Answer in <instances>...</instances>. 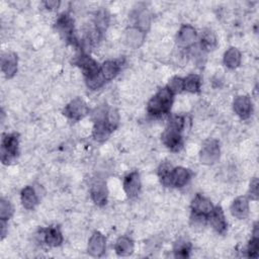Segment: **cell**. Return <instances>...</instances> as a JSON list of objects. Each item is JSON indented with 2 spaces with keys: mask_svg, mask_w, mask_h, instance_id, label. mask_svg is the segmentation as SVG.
<instances>
[{
  "mask_svg": "<svg viewBox=\"0 0 259 259\" xmlns=\"http://www.w3.org/2000/svg\"><path fill=\"white\" fill-rule=\"evenodd\" d=\"M173 103V93L167 88L160 89L148 102L147 110L152 115H161L169 112Z\"/></svg>",
  "mask_w": 259,
  "mask_h": 259,
  "instance_id": "1",
  "label": "cell"
},
{
  "mask_svg": "<svg viewBox=\"0 0 259 259\" xmlns=\"http://www.w3.org/2000/svg\"><path fill=\"white\" fill-rule=\"evenodd\" d=\"M18 153V138L15 134H7L2 138L1 143V160L3 164L12 162Z\"/></svg>",
  "mask_w": 259,
  "mask_h": 259,
  "instance_id": "2",
  "label": "cell"
},
{
  "mask_svg": "<svg viewBox=\"0 0 259 259\" xmlns=\"http://www.w3.org/2000/svg\"><path fill=\"white\" fill-rule=\"evenodd\" d=\"M181 132L182 131L179 128H176L171 125H167L166 130L162 134L163 144L171 151H174V152L179 151L183 145Z\"/></svg>",
  "mask_w": 259,
  "mask_h": 259,
  "instance_id": "3",
  "label": "cell"
},
{
  "mask_svg": "<svg viewBox=\"0 0 259 259\" xmlns=\"http://www.w3.org/2000/svg\"><path fill=\"white\" fill-rule=\"evenodd\" d=\"M220 144L217 140H209L203 146L199 153V160L202 164H214L220 158Z\"/></svg>",
  "mask_w": 259,
  "mask_h": 259,
  "instance_id": "4",
  "label": "cell"
},
{
  "mask_svg": "<svg viewBox=\"0 0 259 259\" xmlns=\"http://www.w3.org/2000/svg\"><path fill=\"white\" fill-rule=\"evenodd\" d=\"M63 113L70 119L79 120L88 113V107L83 99L75 98L65 106Z\"/></svg>",
  "mask_w": 259,
  "mask_h": 259,
  "instance_id": "5",
  "label": "cell"
},
{
  "mask_svg": "<svg viewBox=\"0 0 259 259\" xmlns=\"http://www.w3.org/2000/svg\"><path fill=\"white\" fill-rule=\"evenodd\" d=\"M56 28L68 41H71L72 44H77L74 35V21L69 14L63 13L58 18L56 22Z\"/></svg>",
  "mask_w": 259,
  "mask_h": 259,
  "instance_id": "6",
  "label": "cell"
},
{
  "mask_svg": "<svg viewBox=\"0 0 259 259\" xmlns=\"http://www.w3.org/2000/svg\"><path fill=\"white\" fill-rule=\"evenodd\" d=\"M75 63L82 69L85 78L91 77L100 71V68L96 63V61L93 60L90 56H88L85 53H81L77 57Z\"/></svg>",
  "mask_w": 259,
  "mask_h": 259,
  "instance_id": "7",
  "label": "cell"
},
{
  "mask_svg": "<svg viewBox=\"0 0 259 259\" xmlns=\"http://www.w3.org/2000/svg\"><path fill=\"white\" fill-rule=\"evenodd\" d=\"M106 239L98 231H95L88 242V253L93 257H100L105 252Z\"/></svg>",
  "mask_w": 259,
  "mask_h": 259,
  "instance_id": "8",
  "label": "cell"
},
{
  "mask_svg": "<svg viewBox=\"0 0 259 259\" xmlns=\"http://www.w3.org/2000/svg\"><path fill=\"white\" fill-rule=\"evenodd\" d=\"M123 189L130 198L136 197L141 190V179L137 171L131 172L124 177Z\"/></svg>",
  "mask_w": 259,
  "mask_h": 259,
  "instance_id": "9",
  "label": "cell"
},
{
  "mask_svg": "<svg viewBox=\"0 0 259 259\" xmlns=\"http://www.w3.org/2000/svg\"><path fill=\"white\" fill-rule=\"evenodd\" d=\"M207 221L218 233L224 234L227 231L228 224L221 206H215L212 208L210 213L207 215Z\"/></svg>",
  "mask_w": 259,
  "mask_h": 259,
  "instance_id": "10",
  "label": "cell"
},
{
  "mask_svg": "<svg viewBox=\"0 0 259 259\" xmlns=\"http://www.w3.org/2000/svg\"><path fill=\"white\" fill-rule=\"evenodd\" d=\"M197 33L193 26L185 24L181 26L177 34V44L182 48H188L194 44L196 40Z\"/></svg>",
  "mask_w": 259,
  "mask_h": 259,
  "instance_id": "11",
  "label": "cell"
},
{
  "mask_svg": "<svg viewBox=\"0 0 259 259\" xmlns=\"http://www.w3.org/2000/svg\"><path fill=\"white\" fill-rule=\"evenodd\" d=\"M234 111L243 119L248 118L252 113V102L247 95H240L234 99Z\"/></svg>",
  "mask_w": 259,
  "mask_h": 259,
  "instance_id": "12",
  "label": "cell"
},
{
  "mask_svg": "<svg viewBox=\"0 0 259 259\" xmlns=\"http://www.w3.org/2000/svg\"><path fill=\"white\" fill-rule=\"evenodd\" d=\"M1 70L6 78H12L17 71V56L12 52H6L1 57Z\"/></svg>",
  "mask_w": 259,
  "mask_h": 259,
  "instance_id": "13",
  "label": "cell"
},
{
  "mask_svg": "<svg viewBox=\"0 0 259 259\" xmlns=\"http://www.w3.org/2000/svg\"><path fill=\"white\" fill-rule=\"evenodd\" d=\"M212 208H213V205H212L211 201L199 193L196 194L194 196V198L192 199V202H191L192 213L207 217L210 213V211L212 210Z\"/></svg>",
  "mask_w": 259,
  "mask_h": 259,
  "instance_id": "14",
  "label": "cell"
},
{
  "mask_svg": "<svg viewBox=\"0 0 259 259\" xmlns=\"http://www.w3.org/2000/svg\"><path fill=\"white\" fill-rule=\"evenodd\" d=\"M90 195L92 200L97 205H103L107 200V189L103 181H95L90 188Z\"/></svg>",
  "mask_w": 259,
  "mask_h": 259,
  "instance_id": "15",
  "label": "cell"
},
{
  "mask_svg": "<svg viewBox=\"0 0 259 259\" xmlns=\"http://www.w3.org/2000/svg\"><path fill=\"white\" fill-rule=\"evenodd\" d=\"M190 179V172L184 167H176L172 169L170 176V185L174 187L184 186Z\"/></svg>",
  "mask_w": 259,
  "mask_h": 259,
  "instance_id": "16",
  "label": "cell"
},
{
  "mask_svg": "<svg viewBox=\"0 0 259 259\" xmlns=\"http://www.w3.org/2000/svg\"><path fill=\"white\" fill-rule=\"evenodd\" d=\"M231 212L237 219H245L249 214V202L245 196L237 197L232 205H231Z\"/></svg>",
  "mask_w": 259,
  "mask_h": 259,
  "instance_id": "17",
  "label": "cell"
},
{
  "mask_svg": "<svg viewBox=\"0 0 259 259\" xmlns=\"http://www.w3.org/2000/svg\"><path fill=\"white\" fill-rule=\"evenodd\" d=\"M44 241L50 247H58L63 242V236L59 228L49 227L44 230Z\"/></svg>",
  "mask_w": 259,
  "mask_h": 259,
  "instance_id": "18",
  "label": "cell"
},
{
  "mask_svg": "<svg viewBox=\"0 0 259 259\" xmlns=\"http://www.w3.org/2000/svg\"><path fill=\"white\" fill-rule=\"evenodd\" d=\"M120 69H121V65L118 61L108 60V61H105L101 65L100 72H101L103 78L105 79V81H109V80L113 79L119 73Z\"/></svg>",
  "mask_w": 259,
  "mask_h": 259,
  "instance_id": "19",
  "label": "cell"
},
{
  "mask_svg": "<svg viewBox=\"0 0 259 259\" xmlns=\"http://www.w3.org/2000/svg\"><path fill=\"white\" fill-rule=\"evenodd\" d=\"M145 40V31L139 27H130L125 32V41L132 48L140 47Z\"/></svg>",
  "mask_w": 259,
  "mask_h": 259,
  "instance_id": "20",
  "label": "cell"
},
{
  "mask_svg": "<svg viewBox=\"0 0 259 259\" xmlns=\"http://www.w3.org/2000/svg\"><path fill=\"white\" fill-rule=\"evenodd\" d=\"M20 199L22 205L26 209H32L38 202L37 195L31 186H25L20 193Z\"/></svg>",
  "mask_w": 259,
  "mask_h": 259,
  "instance_id": "21",
  "label": "cell"
},
{
  "mask_svg": "<svg viewBox=\"0 0 259 259\" xmlns=\"http://www.w3.org/2000/svg\"><path fill=\"white\" fill-rule=\"evenodd\" d=\"M114 250L118 256H128L134 251V243L127 237H119L114 244Z\"/></svg>",
  "mask_w": 259,
  "mask_h": 259,
  "instance_id": "22",
  "label": "cell"
},
{
  "mask_svg": "<svg viewBox=\"0 0 259 259\" xmlns=\"http://www.w3.org/2000/svg\"><path fill=\"white\" fill-rule=\"evenodd\" d=\"M224 63L229 69L237 68L241 63V53L236 48H230L224 55Z\"/></svg>",
  "mask_w": 259,
  "mask_h": 259,
  "instance_id": "23",
  "label": "cell"
},
{
  "mask_svg": "<svg viewBox=\"0 0 259 259\" xmlns=\"http://www.w3.org/2000/svg\"><path fill=\"white\" fill-rule=\"evenodd\" d=\"M200 46L204 51H211L217 47L215 34L210 29H204L201 32Z\"/></svg>",
  "mask_w": 259,
  "mask_h": 259,
  "instance_id": "24",
  "label": "cell"
},
{
  "mask_svg": "<svg viewBox=\"0 0 259 259\" xmlns=\"http://www.w3.org/2000/svg\"><path fill=\"white\" fill-rule=\"evenodd\" d=\"M183 80H184V90H186L188 92H191V93L199 92V90H200V78H199L198 75L190 74Z\"/></svg>",
  "mask_w": 259,
  "mask_h": 259,
  "instance_id": "25",
  "label": "cell"
},
{
  "mask_svg": "<svg viewBox=\"0 0 259 259\" xmlns=\"http://www.w3.org/2000/svg\"><path fill=\"white\" fill-rule=\"evenodd\" d=\"M258 235H259L258 226H257V224H255L254 230H253V237L250 240V242L248 244V248H247V252H248L249 257H253V258L258 257V250H259V237H258Z\"/></svg>",
  "mask_w": 259,
  "mask_h": 259,
  "instance_id": "26",
  "label": "cell"
},
{
  "mask_svg": "<svg viewBox=\"0 0 259 259\" xmlns=\"http://www.w3.org/2000/svg\"><path fill=\"white\" fill-rule=\"evenodd\" d=\"M191 250V245L186 241H178L174 246L175 257L186 258L189 256Z\"/></svg>",
  "mask_w": 259,
  "mask_h": 259,
  "instance_id": "27",
  "label": "cell"
},
{
  "mask_svg": "<svg viewBox=\"0 0 259 259\" xmlns=\"http://www.w3.org/2000/svg\"><path fill=\"white\" fill-rule=\"evenodd\" d=\"M173 167L168 163H163L158 169V175L165 186H170V176Z\"/></svg>",
  "mask_w": 259,
  "mask_h": 259,
  "instance_id": "28",
  "label": "cell"
},
{
  "mask_svg": "<svg viewBox=\"0 0 259 259\" xmlns=\"http://www.w3.org/2000/svg\"><path fill=\"white\" fill-rule=\"evenodd\" d=\"M118 121H119V115L117 113V110L114 108H108L105 122L111 132H113L117 127Z\"/></svg>",
  "mask_w": 259,
  "mask_h": 259,
  "instance_id": "29",
  "label": "cell"
},
{
  "mask_svg": "<svg viewBox=\"0 0 259 259\" xmlns=\"http://www.w3.org/2000/svg\"><path fill=\"white\" fill-rule=\"evenodd\" d=\"M104 83H105V79L103 78L100 71L97 74L86 78V84H87L88 88H90L91 90L99 89Z\"/></svg>",
  "mask_w": 259,
  "mask_h": 259,
  "instance_id": "30",
  "label": "cell"
},
{
  "mask_svg": "<svg viewBox=\"0 0 259 259\" xmlns=\"http://www.w3.org/2000/svg\"><path fill=\"white\" fill-rule=\"evenodd\" d=\"M13 214V207L11 205V203L2 198L0 200V219L1 221H7L9 220Z\"/></svg>",
  "mask_w": 259,
  "mask_h": 259,
  "instance_id": "31",
  "label": "cell"
},
{
  "mask_svg": "<svg viewBox=\"0 0 259 259\" xmlns=\"http://www.w3.org/2000/svg\"><path fill=\"white\" fill-rule=\"evenodd\" d=\"M167 88L173 93H180L184 90V80L178 76L173 77L167 84Z\"/></svg>",
  "mask_w": 259,
  "mask_h": 259,
  "instance_id": "32",
  "label": "cell"
},
{
  "mask_svg": "<svg viewBox=\"0 0 259 259\" xmlns=\"http://www.w3.org/2000/svg\"><path fill=\"white\" fill-rule=\"evenodd\" d=\"M249 195L252 199L258 198V179L254 177L250 182V188H249Z\"/></svg>",
  "mask_w": 259,
  "mask_h": 259,
  "instance_id": "33",
  "label": "cell"
},
{
  "mask_svg": "<svg viewBox=\"0 0 259 259\" xmlns=\"http://www.w3.org/2000/svg\"><path fill=\"white\" fill-rule=\"evenodd\" d=\"M44 4H45V6H46L48 9H55V8H58V7H59L60 2H59V1L50 0V1H45Z\"/></svg>",
  "mask_w": 259,
  "mask_h": 259,
  "instance_id": "34",
  "label": "cell"
},
{
  "mask_svg": "<svg viewBox=\"0 0 259 259\" xmlns=\"http://www.w3.org/2000/svg\"><path fill=\"white\" fill-rule=\"evenodd\" d=\"M5 234H6L5 221H1V237H2V239L5 237Z\"/></svg>",
  "mask_w": 259,
  "mask_h": 259,
  "instance_id": "35",
  "label": "cell"
}]
</instances>
